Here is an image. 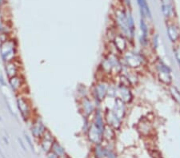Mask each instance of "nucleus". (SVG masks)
Segmentation results:
<instances>
[{"mask_svg": "<svg viewBox=\"0 0 180 158\" xmlns=\"http://www.w3.org/2000/svg\"><path fill=\"white\" fill-rule=\"evenodd\" d=\"M132 93L130 89V86L125 85H118L116 88V98L122 100L123 102L129 103L132 101Z\"/></svg>", "mask_w": 180, "mask_h": 158, "instance_id": "10", "label": "nucleus"}, {"mask_svg": "<svg viewBox=\"0 0 180 158\" xmlns=\"http://www.w3.org/2000/svg\"><path fill=\"white\" fill-rule=\"evenodd\" d=\"M170 92L172 95L173 98L180 105V92L179 89H177L175 86H171L170 88Z\"/></svg>", "mask_w": 180, "mask_h": 158, "instance_id": "18", "label": "nucleus"}, {"mask_svg": "<svg viewBox=\"0 0 180 158\" xmlns=\"http://www.w3.org/2000/svg\"><path fill=\"white\" fill-rule=\"evenodd\" d=\"M51 151L54 152L55 153H56L59 157H65V149H64V148L56 140H55L53 145H52Z\"/></svg>", "mask_w": 180, "mask_h": 158, "instance_id": "17", "label": "nucleus"}, {"mask_svg": "<svg viewBox=\"0 0 180 158\" xmlns=\"http://www.w3.org/2000/svg\"><path fill=\"white\" fill-rule=\"evenodd\" d=\"M0 155H1V157H2V158H6V157H5V156H4V155L3 154V153H2L1 151H0Z\"/></svg>", "mask_w": 180, "mask_h": 158, "instance_id": "28", "label": "nucleus"}, {"mask_svg": "<svg viewBox=\"0 0 180 158\" xmlns=\"http://www.w3.org/2000/svg\"><path fill=\"white\" fill-rule=\"evenodd\" d=\"M86 89L85 87V85H78L77 87V93H78V99H82L83 97H87V94H86Z\"/></svg>", "mask_w": 180, "mask_h": 158, "instance_id": "19", "label": "nucleus"}, {"mask_svg": "<svg viewBox=\"0 0 180 158\" xmlns=\"http://www.w3.org/2000/svg\"><path fill=\"white\" fill-rule=\"evenodd\" d=\"M95 101L93 99L90 98L89 97H83L82 99H79L78 105H79V110L82 113L83 117L89 118L90 116H92L96 110V105Z\"/></svg>", "mask_w": 180, "mask_h": 158, "instance_id": "3", "label": "nucleus"}, {"mask_svg": "<svg viewBox=\"0 0 180 158\" xmlns=\"http://www.w3.org/2000/svg\"><path fill=\"white\" fill-rule=\"evenodd\" d=\"M175 54L177 61H178V62H179V64L180 66V47H179V48H177V49L175 50Z\"/></svg>", "mask_w": 180, "mask_h": 158, "instance_id": "22", "label": "nucleus"}, {"mask_svg": "<svg viewBox=\"0 0 180 158\" xmlns=\"http://www.w3.org/2000/svg\"><path fill=\"white\" fill-rule=\"evenodd\" d=\"M109 85L106 81H100L97 82L93 87L92 90V94H93V99L95 101V103H100L102 101L106 98L107 96V92H108V88Z\"/></svg>", "mask_w": 180, "mask_h": 158, "instance_id": "4", "label": "nucleus"}, {"mask_svg": "<svg viewBox=\"0 0 180 158\" xmlns=\"http://www.w3.org/2000/svg\"><path fill=\"white\" fill-rule=\"evenodd\" d=\"M23 135H24V137H25V140H26V141L27 143L28 144V145L30 146V148L31 149L32 151H35V146H34V145H33V142H32L31 139L30 137V136L27 134L25 132L23 133Z\"/></svg>", "mask_w": 180, "mask_h": 158, "instance_id": "21", "label": "nucleus"}, {"mask_svg": "<svg viewBox=\"0 0 180 158\" xmlns=\"http://www.w3.org/2000/svg\"><path fill=\"white\" fill-rule=\"evenodd\" d=\"M0 56L4 63L19 58V43L17 39L10 37L0 43Z\"/></svg>", "mask_w": 180, "mask_h": 158, "instance_id": "1", "label": "nucleus"}, {"mask_svg": "<svg viewBox=\"0 0 180 158\" xmlns=\"http://www.w3.org/2000/svg\"><path fill=\"white\" fill-rule=\"evenodd\" d=\"M47 158H59V157L54 152L50 151L49 153H47Z\"/></svg>", "mask_w": 180, "mask_h": 158, "instance_id": "23", "label": "nucleus"}, {"mask_svg": "<svg viewBox=\"0 0 180 158\" xmlns=\"http://www.w3.org/2000/svg\"><path fill=\"white\" fill-rule=\"evenodd\" d=\"M8 84L11 89L14 93H15L17 95L24 93L23 90L27 88L26 79L23 74H19L11 78H8Z\"/></svg>", "mask_w": 180, "mask_h": 158, "instance_id": "6", "label": "nucleus"}, {"mask_svg": "<svg viewBox=\"0 0 180 158\" xmlns=\"http://www.w3.org/2000/svg\"><path fill=\"white\" fill-rule=\"evenodd\" d=\"M0 85H3V86H6L7 85V82L4 80L3 77L0 74Z\"/></svg>", "mask_w": 180, "mask_h": 158, "instance_id": "25", "label": "nucleus"}, {"mask_svg": "<svg viewBox=\"0 0 180 158\" xmlns=\"http://www.w3.org/2000/svg\"><path fill=\"white\" fill-rule=\"evenodd\" d=\"M4 101H5V104H6V106H7V108L8 112L10 113V114H11L12 117H14L15 119H18L16 113L13 111V109H12L11 105L10 102H9V101L7 100V97L6 96H4Z\"/></svg>", "mask_w": 180, "mask_h": 158, "instance_id": "20", "label": "nucleus"}, {"mask_svg": "<svg viewBox=\"0 0 180 158\" xmlns=\"http://www.w3.org/2000/svg\"><path fill=\"white\" fill-rule=\"evenodd\" d=\"M16 105L17 109L19 111L21 118L25 122L31 121L34 115V109L31 101L30 100L26 93L18 94L16 97Z\"/></svg>", "mask_w": 180, "mask_h": 158, "instance_id": "2", "label": "nucleus"}, {"mask_svg": "<svg viewBox=\"0 0 180 158\" xmlns=\"http://www.w3.org/2000/svg\"><path fill=\"white\" fill-rule=\"evenodd\" d=\"M167 35H168L169 39L173 43L177 42L179 40V29L175 26H174V25L168 26L167 28Z\"/></svg>", "mask_w": 180, "mask_h": 158, "instance_id": "15", "label": "nucleus"}, {"mask_svg": "<svg viewBox=\"0 0 180 158\" xmlns=\"http://www.w3.org/2000/svg\"><path fill=\"white\" fill-rule=\"evenodd\" d=\"M40 141H41V146H42L43 150L47 153L50 151H51L52 145L55 142V139L51 132L47 129V131L44 133V135L43 136L42 138L40 139Z\"/></svg>", "mask_w": 180, "mask_h": 158, "instance_id": "12", "label": "nucleus"}, {"mask_svg": "<svg viewBox=\"0 0 180 158\" xmlns=\"http://www.w3.org/2000/svg\"><path fill=\"white\" fill-rule=\"evenodd\" d=\"M3 141H5V144H6V145H8V144H9V141H8V140L7 139L6 137H3Z\"/></svg>", "mask_w": 180, "mask_h": 158, "instance_id": "27", "label": "nucleus"}, {"mask_svg": "<svg viewBox=\"0 0 180 158\" xmlns=\"http://www.w3.org/2000/svg\"><path fill=\"white\" fill-rule=\"evenodd\" d=\"M4 69H5V73H6L7 78H11L12 77L22 74L21 73L22 72L21 62L18 58L15 61L7 62V63H5Z\"/></svg>", "mask_w": 180, "mask_h": 158, "instance_id": "7", "label": "nucleus"}, {"mask_svg": "<svg viewBox=\"0 0 180 158\" xmlns=\"http://www.w3.org/2000/svg\"><path fill=\"white\" fill-rule=\"evenodd\" d=\"M158 35H156L155 37H154V47L155 48H157L158 46Z\"/></svg>", "mask_w": 180, "mask_h": 158, "instance_id": "26", "label": "nucleus"}, {"mask_svg": "<svg viewBox=\"0 0 180 158\" xmlns=\"http://www.w3.org/2000/svg\"><path fill=\"white\" fill-rule=\"evenodd\" d=\"M138 3L140 7V11H141V14L143 15V18L144 17H147V18H151V11L149 9L148 5L146 0H138Z\"/></svg>", "mask_w": 180, "mask_h": 158, "instance_id": "16", "label": "nucleus"}, {"mask_svg": "<svg viewBox=\"0 0 180 158\" xmlns=\"http://www.w3.org/2000/svg\"><path fill=\"white\" fill-rule=\"evenodd\" d=\"M0 121H2V117H1V116H0Z\"/></svg>", "mask_w": 180, "mask_h": 158, "instance_id": "29", "label": "nucleus"}, {"mask_svg": "<svg viewBox=\"0 0 180 158\" xmlns=\"http://www.w3.org/2000/svg\"><path fill=\"white\" fill-rule=\"evenodd\" d=\"M86 133L90 141L96 145H99L103 140V131L98 127H96L92 122L90 123V127Z\"/></svg>", "mask_w": 180, "mask_h": 158, "instance_id": "9", "label": "nucleus"}, {"mask_svg": "<svg viewBox=\"0 0 180 158\" xmlns=\"http://www.w3.org/2000/svg\"><path fill=\"white\" fill-rule=\"evenodd\" d=\"M157 69H158L159 77L160 81L167 85L171 84L172 79H171V70L168 68V66H166L163 62H159V63L157 65Z\"/></svg>", "mask_w": 180, "mask_h": 158, "instance_id": "11", "label": "nucleus"}, {"mask_svg": "<svg viewBox=\"0 0 180 158\" xmlns=\"http://www.w3.org/2000/svg\"><path fill=\"white\" fill-rule=\"evenodd\" d=\"M124 61L127 67L137 68L143 64V57L138 53L130 51L124 54Z\"/></svg>", "mask_w": 180, "mask_h": 158, "instance_id": "8", "label": "nucleus"}, {"mask_svg": "<svg viewBox=\"0 0 180 158\" xmlns=\"http://www.w3.org/2000/svg\"><path fill=\"white\" fill-rule=\"evenodd\" d=\"M126 37L122 35H118L114 38V44L118 51L124 52L126 49Z\"/></svg>", "mask_w": 180, "mask_h": 158, "instance_id": "14", "label": "nucleus"}, {"mask_svg": "<svg viewBox=\"0 0 180 158\" xmlns=\"http://www.w3.org/2000/svg\"><path fill=\"white\" fill-rule=\"evenodd\" d=\"M111 111L117 116L118 118L122 120L126 115V103L118 98H115L114 104Z\"/></svg>", "mask_w": 180, "mask_h": 158, "instance_id": "13", "label": "nucleus"}, {"mask_svg": "<svg viewBox=\"0 0 180 158\" xmlns=\"http://www.w3.org/2000/svg\"><path fill=\"white\" fill-rule=\"evenodd\" d=\"M47 131V127L43 120L41 119V117L35 116L31 120V133L33 137L40 140Z\"/></svg>", "mask_w": 180, "mask_h": 158, "instance_id": "5", "label": "nucleus"}, {"mask_svg": "<svg viewBox=\"0 0 180 158\" xmlns=\"http://www.w3.org/2000/svg\"><path fill=\"white\" fill-rule=\"evenodd\" d=\"M18 141H19V145H20V146L22 147V149H23V151H27V149H26V146H25V145H24V143L23 141H22V139H20V137H19L18 138Z\"/></svg>", "mask_w": 180, "mask_h": 158, "instance_id": "24", "label": "nucleus"}]
</instances>
